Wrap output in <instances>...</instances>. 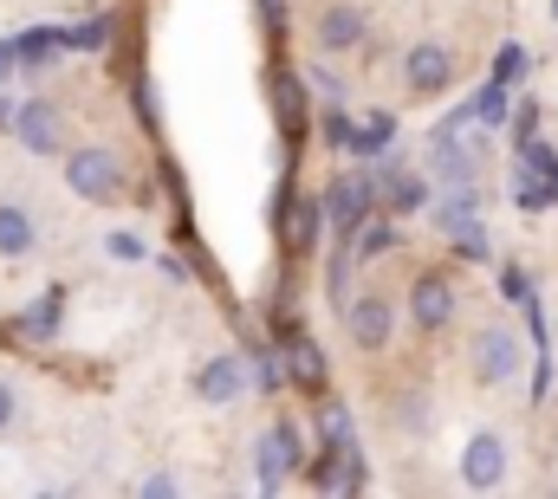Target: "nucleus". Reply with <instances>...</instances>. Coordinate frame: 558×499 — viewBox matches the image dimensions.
Segmentation results:
<instances>
[{
	"label": "nucleus",
	"instance_id": "nucleus-32",
	"mask_svg": "<svg viewBox=\"0 0 558 499\" xmlns=\"http://www.w3.org/2000/svg\"><path fill=\"white\" fill-rule=\"evenodd\" d=\"M279 376H286V364H274V357H254V376H247V382H260V389H279Z\"/></svg>",
	"mask_w": 558,
	"mask_h": 499
},
{
	"label": "nucleus",
	"instance_id": "nucleus-28",
	"mask_svg": "<svg viewBox=\"0 0 558 499\" xmlns=\"http://www.w3.org/2000/svg\"><path fill=\"white\" fill-rule=\"evenodd\" d=\"M105 253H111L118 266H137V259H149V247H143V234H124V228H118V234H105Z\"/></svg>",
	"mask_w": 558,
	"mask_h": 499
},
{
	"label": "nucleus",
	"instance_id": "nucleus-27",
	"mask_svg": "<svg viewBox=\"0 0 558 499\" xmlns=\"http://www.w3.org/2000/svg\"><path fill=\"white\" fill-rule=\"evenodd\" d=\"M507 124H513V149L533 143V136H539V98H520V105L507 111Z\"/></svg>",
	"mask_w": 558,
	"mask_h": 499
},
{
	"label": "nucleus",
	"instance_id": "nucleus-29",
	"mask_svg": "<svg viewBox=\"0 0 558 499\" xmlns=\"http://www.w3.org/2000/svg\"><path fill=\"white\" fill-rule=\"evenodd\" d=\"M105 33H111L105 20H85V26H65V46H72V52H98V46H105Z\"/></svg>",
	"mask_w": 558,
	"mask_h": 499
},
{
	"label": "nucleus",
	"instance_id": "nucleus-35",
	"mask_svg": "<svg viewBox=\"0 0 558 499\" xmlns=\"http://www.w3.org/2000/svg\"><path fill=\"white\" fill-rule=\"evenodd\" d=\"M254 7H260V20H267V26H286V0H254Z\"/></svg>",
	"mask_w": 558,
	"mask_h": 499
},
{
	"label": "nucleus",
	"instance_id": "nucleus-12",
	"mask_svg": "<svg viewBox=\"0 0 558 499\" xmlns=\"http://www.w3.org/2000/svg\"><path fill=\"white\" fill-rule=\"evenodd\" d=\"M377 208H384V215H422V208H428V175L410 169V162H384V175H377Z\"/></svg>",
	"mask_w": 558,
	"mask_h": 499
},
{
	"label": "nucleus",
	"instance_id": "nucleus-7",
	"mask_svg": "<svg viewBox=\"0 0 558 499\" xmlns=\"http://www.w3.org/2000/svg\"><path fill=\"white\" fill-rule=\"evenodd\" d=\"M454 72H461V59H454L448 39H416V46L403 52V85H410V98H441V92L454 85Z\"/></svg>",
	"mask_w": 558,
	"mask_h": 499
},
{
	"label": "nucleus",
	"instance_id": "nucleus-15",
	"mask_svg": "<svg viewBox=\"0 0 558 499\" xmlns=\"http://www.w3.org/2000/svg\"><path fill=\"white\" fill-rule=\"evenodd\" d=\"M344 247H351V259H390V253H397V215H384V221L364 215Z\"/></svg>",
	"mask_w": 558,
	"mask_h": 499
},
{
	"label": "nucleus",
	"instance_id": "nucleus-19",
	"mask_svg": "<svg viewBox=\"0 0 558 499\" xmlns=\"http://www.w3.org/2000/svg\"><path fill=\"white\" fill-rule=\"evenodd\" d=\"M507 111H513V92H507L500 78H487V85L468 98V118H474L481 130H500V124H507Z\"/></svg>",
	"mask_w": 558,
	"mask_h": 499
},
{
	"label": "nucleus",
	"instance_id": "nucleus-1",
	"mask_svg": "<svg viewBox=\"0 0 558 499\" xmlns=\"http://www.w3.org/2000/svg\"><path fill=\"white\" fill-rule=\"evenodd\" d=\"M65 156V188L78 195V202H118L124 195V182H131V169H124V156L111 149V143H78V149H59Z\"/></svg>",
	"mask_w": 558,
	"mask_h": 499
},
{
	"label": "nucleus",
	"instance_id": "nucleus-9",
	"mask_svg": "<svg viewBox=\"0 0 558 499\" xmlns=\"http://www.w3.org/2000/svg\"><path fill=\"white\" fill-rule=\"evenodd\" d=\"M454 279L448 272H416V285H410V325L416 331H448L454 325Z\"/></svg>",
	"mask_w": 558,
	"mask_h": 499
},
{
	"label": "nucleus",
	"instance_id": "nucleus-33",
	"mask_svg": "<svg viewBox=\"0 0 558 499\" xmlns=\"http://www.w3.org/2000/svg\"><path fill=\"white\" fill-rule=\"evenodd\" d=\"M143 494H149V499H169V494H182V480H175V474H149V480H143Z\"/></svg>",
	"mask_w": 558,
	"mask_h": 499
},
{
	"label": "nucleus",
	"instance_id": "nucleus-17",
	"mask_svg": "<svg viewBox=\"0 0 558 499\" xmlns=\"http://www.w3.org/2000/svg\"><path fill=\"white\" fill-rule=\"evenodd\" d=\"M33 247H39L33 215H26V208H13V202H0V253H7V259H26Z\"/></svg>",
	"mask_w": 558,
	"mask_h": 499
},
{
	"label": "nucleus",
	"instance_id": "nucleus-20",
	"mask_svg": "<svg viewBox=\"0 0 558 499\" xmlns=\"http://www.w3.org/2000/svg\"><path fill=\"white\" fill-rule=\"evenodd\" d=\"M59 305H65V292H59V285H52V292H39V299H33V312H20V325H13V331H20V338H52V331H59Z\"/></svg>",
	"mask_w": 558,
	"mask_h": 499
},
{
	"label": "nucleus",
	"instance_id": "nucleus-25",
	"mask_svg": "<svg viewBox=\"0 0 558 499\" xmlns=\"http://www.w3.org/2000/svg\"><path fill=\"white\" fill-rule=\"evenodd\" d=\"M448 247L461 253V259H474V266H487V259H494V241H487V221H468L461 234H448Z\"/></svg>",
	"mask_w": 558,
	"mask_h": 499
},
{
	"label": "nucleus",
	"instance_id": "nucleus-2",
	"mask_svg": "<svg viewBox=\"0 0 558 499\" xmlns=\"http://www.w3.org/2000/svg\"><path fill=\"white\" fill-rule=\"evenodd\" d=\"M468 370H474V382H487V389L513 382V376L526 370V344H520V331H507V325H481L474 344H468Z\"/></svg>",
	"mask_w": 558,
	"mask_h": 499
},
{
	"label": "nucleus",
	"instance_id": "nucleus-6",
	"mask_svg": "<svg viewBox=\"0 0 558 499\" xmlns=\"http://www.w3.org/2000/svg\"><path fill=\"white\" fill-rule=\"evenodd\" d=\"M318 208H325V221L351 241V228H357L364 215H377V175H371V169H344V175L318 195Z\"/></svg>",
	"mask_w": 558,
	"mask_h": 499
},
{
	"label": "nucleus",
	"instance_id": "nucleus-21",
	"mask_svg": "<svg viewBox=\"0 0 558 499\" xmlns=\"http://www.w3.org/2000/svg\"><path fill=\"white\" fill-rule=\"evenodd\" d=\"M274 105H279L286 136H299V124H305V85H299V72H279L274 78Z\"/></svg>",
	"mask_w": 558,
	"mask_h": 499
},
{
	"label": "nucleus",
	"instance_id": "nucleus-11",
	"mask_svg": "<svg viewBox=\"0 0 558 499\" xmlns=\"http://www.w3.org/2000/svg\"><path fill=\"white\" fill-rule=\"evenodd\" d=\"M195 395H202L208 409H234V402L247 395V357H234V351L202 357V370H195Z\"/></svg>",
	"mask_w": 558,
	"mask_h": 499
},
{
	"label": "nucleus",
	"instance_id": "nucleus-23",
	"mask_svg": "<svg viewBox=\"0 0 558 499\" xmlns=\"http://www.w3.org/2000/svg\"><path fill=\"white\" fill-rule=\"evenodd\" d=\"M553 202L558 195L533 175V169H513V208H520V215H539V208H553Z\"/></svg>",
	"mask_w": 558,
	"mask_h": 499
},
{
	"label": "nucleus",
	"instance_id": "nucleus-37",
	"mask_svg": "<svg viewBox=\"0 0 558 499\" xmlns=\"http://www.w3.org/2000/svg\"><path fill=\"white\" fill-rule=\"evenodd\" d=\"M553 20H558V0H553Z\"/></svg>",
	"mask_w": 558,
	"mask_h": 499
},
{
	"label": "nucleus",
	"instance_id": "nucleus-36",
	"mask_svg": "<svg viewBox=\"0 0 558 499\" xmlns=\"http://www.w3.org/2000/svg\"><path fill=\"white\" fill-rule=\"evenodd\" d=\"M7 72H13V46L0 39V78H7Z\"/></svg>",
	"mask_w": 558,
	"mask_h": 499
},
{
	"label": "nucleus",
	"instance_id": "nucleus-26",
	"mask_svg": "<svg viewBox=\"0 0 558 499\" xmlns=\"http://www.w3.org/2000/svg\"><path fill=\"white\" fill-rule=\"evenodd\" d=\"M351 247H331V259H325V292H331V305H344L351 299Z\"/></svg>",
	"mask_w": 558,
	"mask_h": 499
},
{
	"label": "nucleus",
	"instance_id": "nucleus-22",
	"mask_svg": "<svg viewBox=\"0 0 558 499\" xmlns=\"http://www.w3.org/2000/svg\"><path fill=\"white\" fill-rule=\"evenodd\" d=\"M286 357H292L286 370L299 376L305 389H318V382H325V357H318V344H312V338H299V331H292V338H286Z\"/></svg>",
	"mask_w": 558,
	"mask_h": 499
},
{
	"label": "nucleus",
	"instance_id": "nucleus-14",
	"mask_svg": "<svg viewBox=\"0 0 558 499\" xmlns=\"http://www.w3.org/2000/svg\"><path fill=\"white\" fill-rule=\"evenodd\" d=\"M435 202V234L448 241V234H461L468 221H481V182H454V188H441V195H428Z\"/></svg>",
	"mask_w": 558,
	"mask_h": 499
},
{
	"label": "nucleus",
	"instance_id": "nucleus-18",
	"mask_svg": "<svg viewBox=\"0 0 558 499\" xmlns=\"http://www.w3.org/2000/svg\"><path fill=\"white\" fill-rule=\"evenodd\" d=\"M7 46H13V65H52V52L65 46V33L59 26H33V33H13Z\"/></svg>",
	"mask_w": 558,
	"mask_h": 499
},
{
	"label": "nucleus",
	"instance_id": "nucleus-4",
	"mask_svg": "<svg viewBox=\"0 0 558 499\" xmlns=\"http://www.w3.org/2000/svg\"><path fill=\"white\" fill-rule=\"evenodd\" d=\"M7 130H13V143H20L26 156H59V149L72 143L65 111H59L52 98H20V105H13V118H7Z\"/></svg>",
	"mask_w": 558,
	"mask_h": 499
},
{
	"label": "nucleus",
	"instance_id": "nucleus-34",
	"mask_svg": "<svg viewBox=\"0 0 558 499\" xmlns=\"http://www.w3.org/2000/svg\"><path fill=\"white\" fill-rule=\"evenodd\" d=\"M500 292H507V299H526V272H520V266H507V272H500Z\"/></svg>",
	"mask_w": 558,
	"mask_h": 499
},
{
	"label": "nucleus",
	"instance_id": "nucleus-16",
	"mask_svg": "<svg viewBox=\"0 0 558 499\" xmlns=\"http://www.w3.org/2000/svg\"><path fill=\"white\" fill-rule=\"evenodd\" d=\"M390 143H397V118H390V111H371L364 124L344 130V149H351V156H364V162H371V156H384Z\"/></svg>",
	"mask_w": 558,
	"mask_h": 499
},
{
	"label": "nucleus",
	"instance_id": "nucleus-13",
	"mask_svg": "<svg viewBox=\"0 0 558 499\" xmlns=\"http://www.w3.org/2000/svg\"><path fill=\"white\" fill-rule=\"evenodd\" d=\"M318 228H325V208H318L312 195H292V202H279V234H286V253H292V259L318 253Z\"/></svg>",
	"mask_w": 558,
	"mask_h": 499
},
{
	"label": "nucleus",
	"instance_id": "nucleus-30",
	"mask_svg": "<svg viewBox=\"0 0 558 499\" xmlns=\"http://www.w3.org/2000/svg\"><path fill=\"white\" fill-rule=\"evenodd\" d=\"M520 72H526V52H520V46H507V52L494 59V78H500V85H513Z\"/></svg>",
	"mask_w": 558,
	"mask_h": 499
},
{
	"label": "nucleus",
	"instance_id": "nucleus-5",
	"mask_svg": "<svg viewBox=\"0 0 558 499\" xmlns=\"http://www.w3.org/2000/svg\"><path fill=\"white\" fill-rule=\"evenodd\" d=\"M344 331H351V344H357L364 357H384L390 338H397V299H384V292H351V299H344Z\"/></svg>",
	"mask_w": 558,
	"mask_h": 499
},
{
	"label": "nucleus",
	"instance_id": "nucleus-24",
	"mask_svg": "<svg viewBox=\"0 0 558 499\" xmlns=\"http://www.w3.org/2000/svg\"><path fill=\"white\" fill-rule=\"evenodd\" d=\"M299 85H305V92H318L325 105H344V98H351V85H344L331 65H305V72H299Z\"/></svg>",
	"mask_w": 558,
	"mask_h": 499
},
{
	"label": "nucleus",
	"instance_id": "nucleus-8",
	"mask_svg": "<svg viewBox=\"0 0 558 499\" xmlns=\"http://www.w3.org/2000/svg\"><path fill=\"white\" fill-rule=\"evenodd\" d=\"M312 39H318V52H325V59L357 52V46L371 39V13H364L357 0H325V7H318V20H312Z\"/></svg>",
	"mask_w": 558,
	"mask_h": 499
},
{
	"label": "nucleus",
	"instance_id": "nucleus-10",
	"mask_svg": "<svg viewBox=\"0 0 558 499\" xmlns=\"http://www.w3.org/2000/svg\"><path fill=\"white\" fill-rule=\"evenodd\" d=\"M507 480V441L500 435H468V448H461V487L468 494H494Z\"/></svg>",
	"mask_w": 558,
	"mask_h": 499
},
{
	"label": "nucleus",
	"instance_id": "nucleus-31",
	"mask_svg": "<svg viewBox=\"0 0 558 499\" xmlns=\"http://www.w3.org/2000/svg\"><path fill=\"white\" fill-rule=\"evenodd\" d=\"M13 422H20V389H13V382H0V435H7Z\"/></svg>",
	"mask_w": 558,
	"mask_h": 499
},
{
	"label": "nucleus",
	"instance_id": "nucleus-3",
	"mask_svg": "<svg viewBox=\"0 0 558 499\" xmlns=\"http://www.w3.org/2000/svg\"><path fill=\"white\" fill-rule=\"evenodd\" d=\"M305 467V441H299V422H267L260 441H254V474H260V494H279L292 474Z\"/></svg>",
	"mask_w": 558,
	"mask_h": 499
}]
</instances>
